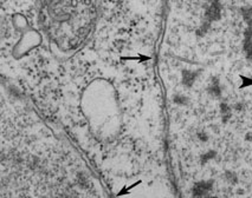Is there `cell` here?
<instances>
[{"instance_id":"obj_6","label":"cell","mask_w":252,"mask_h":198,"mask_svg":"<svg viewBox=\"0 0 252 198\" xmlns=\"http://www.w3.org/2000/svg\"><path fill=\"white\" fill-rule=\"evenodd\" d=\"M242 87L251 86L252 85V78L246 77V75H242Z\"/></svg>"},{"instance_id":"obj_1","label":"cell","mask_w":252,"mask_h":198,"mask_svg":"<svg viewBox=\"0 0 252 198\" xmlns=\"http://www.w3.org/2000/svg\"><path fill=\"white\" fill-rule=\"evenodd\" d=\"M40 43H42V36H40L39 32L29 28L28 31L24 32V34L20 38L19 43L17 44L16 49H14V54L18 57L23 56V54L28 53L30 50L39 45Z\"/></svg>"},{"instance_id":"obj_8","label":"cell","mask_w":252,"mask_h":198,"mask_svg":"<svg viewBox=\"0 0 252 198\" xmlns=\"http://www.w3.org/2000/svg\"><path fill=\"white\" fill-rule=\"evenodd\" d=\"M174 101L177 104H181V105H183V104H185L187 101V99L184 97V96H180V95H178V96H175V98H174Z\"/></svg>"},{"instance_id":"obj_5","label":"cell","mask_w":252,"mask_h":198,"mask_svg":"<svg viewBox=\"0 0 252 198\" xmlns=\"http://www.w3.org/2000/svg\"><path fill=\"white\" fill-rule=\"evenodd\" d=\"M252 37H248L245 42V53L249 60H252Z\"/></svg>"},{"instance_id":"obj_2","label":"cell","mask_w":252,"mask_h":198,"mask_svg":"<svg viewBox=\"0 0 252 198\" xmlns=\"http://www.w3.org/2000/svg\"><path fill=\"white\" fill-rule=\"evenodd\" d=\"M12 23H13V26L17 28L18 31H28L29 28V23H28V19L25 18L23 14H14L12 17Z\"/></svg>"},{"instance_id":"obj_3","label":"cell","mask_w":252,"mask_h":198,"mask_svg":"<svg viewBox=\"0 0 252 198\" xmlns=\"http://www.w3.org/2000/svg\"><path fill=\"white\" fill-rule=\"evenodd\" d=\"M197 79V74L189 70H185L183 71V84L185 86H192Z\"/></svg>"},{"instance_id":"obj_7","label":"cell","mask_w":252,"mask_h":198,"mask_svg":"<svg viewBox=\"0 0 252 198\" xmlns=\"http://www.w3.org/2000/svg\"><path fill=\"white\" fill-rule=\"evenodd\" d=\"M244 17H245V20L249 23L252 26V8L250 10H246L244 12Z\"/></svg>"},{"instance_id":"obj_4","label":"cell","mask_w":252,"mask_h":198,"mask_svg":"<svg viewBox=\"0 0 252 198\" xmlns=\"http://www.w3.org/2000/svg\"><path fill=\"white\" fill-rule=\"evenodd\" d=\"M207 91H209L210 95L213 96V97H219V96H220L221 87H220V84H219V80L217 79V78H213L212 83L210 84Z\"/></svg>"}]
</instances>
